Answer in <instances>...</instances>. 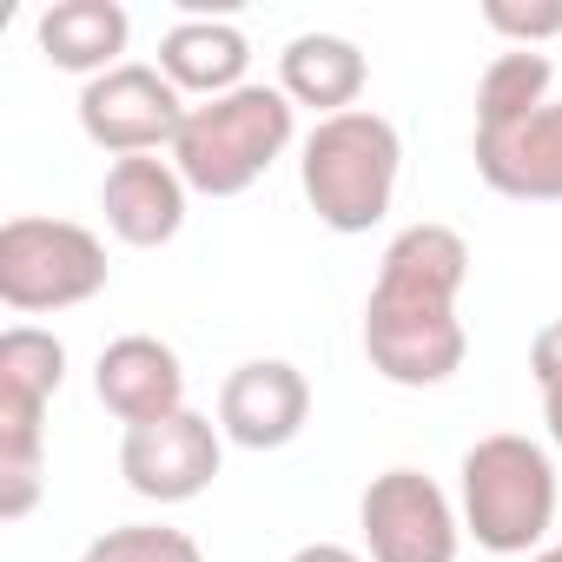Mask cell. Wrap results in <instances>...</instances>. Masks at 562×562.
Masks as SVG:
<instances>
[{
	"label": "cell",
	"instance_id": "6da1fadb",
	"mask_svg": "<svg viewBox=\"0 0 562 562\" xmlns=\"http://www.w3.org/2000/svg\"><path fill=\"white\" fill-rule=\"evenodd\" d=\"M470 278V245L450 225H404L384 258H378V285L364 305V358L384 384L430 391L463 371V318L457 292Z\"/></svg>",
	"mask_w": 562,
	"mask_h": 562
},
{
	"label": "cell",
	"instance_id": "7a4b0ae2",
	"mask_svg": "<svg viewBox=\"0 0 562 562\" xmlns=\"http://www.w3.org/2000/svg\"><path fill=\"white\" fill-rule=\"evenodd\" d=\"M299 133V106L278 93V87H258L245 80L238 93H218V100H199L172 139V166L192 192L205 199H238L245 186H258L271 172V159H285Z\"/></svg>",
	"mask_w": 562,
	"mask_h": 562
},
{
	"label": "cell",
	"instance_id": "3957f363",
	"mask_svg": "<svg viewBox=\"0 0 562 562\" xmlns=\"http://www.w3.org/2000/svg\"><path fill=\"white\" fill-rule=\"evenodd\" d=\"M397 166H404L397 126L371 106H351V113H331L305 133L299 179H305L312 212L331 232H371L397 199Z\"/></svg>",
	"mask_w": 562,
	"mask_h": 562
},
{
	"label": "cell",
	"instance_id": "277c9868",
	"mask_svg": "<svg viewBox=\"0 0 562 562\" xmlns=\"http://www.w3.org/2000/svg\"><path fill=\"white\" fill-rule=\"evenodd\" d=\"M463 529L490 555H536V542L555 522V457L522 437L496 430L463 450Z\"/></svg>",
	"mask_w": 562,
	"mask_h": 562
},
{
	"label": "cell",
	"instance_id": "5b68a950",
	"mask_svg": "<svg viewBox=\"0 0 562 562\" xmlns=\"http://www.w3.org/2000/svg\"><path fill=\"white\" fill-rule=\"evenodd\" d=\"M67 384V345L41 325L0 331V516L21 522L41 503L47 404Z\"/></svg>",
	"mask_w": 562,
	"mask_h": 562
},
{
	"label": "cell",
	"instance_id": "8992f818",
	"mask_svg": "<svg viewBox=\"0 0 562 562\" xmlns=\"http://www.w3.org/2000/svg\"><path fill=\"white\" fill-rule=\"evenodd\" d=\"M106 292V245L74 218H8L0 225V299L14 312H74Z\"/></svg>",
	"mask_w": 562,
	"mask_h": 562
},
{
	"label": "cell",
	"instance_id": "52a82bcc",
	"mask_svg": "<svg viewBox=\"0 0 562 562\" xmlns=\"http://www.w3.org/2000/svg\"><path fill=\"white\" fill-rule=\"evenodd\" d=\"M186 113H192L186 93L159 67H139V60H120L113 74L80 87V133L113 159H139V153H159V146L172 153Z\"/></svg>",
	"mask_w": 562,
	"mask_h": 562
},
{
	"label": "cell",
	"instance_id": "ba28073f",
	"mask_svg": "<svg viewBox=\"0 0 562 562\" xmlns=\"http://www.w3.org/2000/svg\"><path fill=\"white\" fill-rule=\"evenodd\" d=\"M358 522H364L371 562H457V542H463V522H457L450 496L424 470L371 476V490L358 503Z\"/></svg>",
	"mask_w": 562,
	"mask_h": 562
},
{
	"label": "cell",
	"instance_id": "9c48e42d",
	"mask_svg": "<svg viewBox=\"0 0 562 562\" xmlns=\"http://www.w3.org/2000/svg\"><path fill=\"white\" fill-rule=\"evenodd\" d=\"M218 437L225 430L199 411H172L159 424H139L120 437V476L146 503H192L218 476V457H225Z\"/></svg>",
	"mask_w": 562,
	"mask_h": 562
},
{
	"label": "cell",
	"instance_id": "30bf717a",
	"mask_svg": "<svg viewBox=\"0 0 562 562\" xmlns=\"http://www.w3.org/2000/svg\"><path fill=\"white\" fill-rule=\"evenodd\" d=\"M312 417V384L285 358H251L218 391V430L238 450H285Z\"/></svg>",
	"mask_w": 562,
	"mask_h": 562
},
{
	"label": "cell",
	"instance_id": "8fae6325",
	"mask_svg": "<svg viewBox=\"0 0 562 562\" xmlns=\"http://www.w3.org/2000/svg\"><path fill=\"white\" fill-rule=\"evenodd\" d=\"M93 391H100V404H106L126 430H139V424H159V417L186 411V364H179L172 345H159V338H146V331H126V338H113V345L100 351Z\"/></svg>",
	"mask_w": 562,
	"mask_h": 562
},
{
	"label": "cell",
	"instance_id": "7c38bea8",
	"mask_svg": "<svg viewBox=\"0 0 562 562\" xmlns=\"http://www.w3.org/2000/svg\"><path fill=\"white\" fill-rule=\"evenodd\" d=\"M476 172L503 199H562V100L509 126H476Z\"/></svg>",
	"mask_w": 562,
	"mask_h": 562
},
{
	"label": "cell",
	"instance_id": "4fadbf2b",
	"mask_svg": "<svg viewBox=\"0 0 562 562\" xmlns=\"http://www.w3.org/2000/svg\"><path fill=\"white\" fill-rule=\"evenodd\" d=\"M186 192H192V186L179 179V166H172V159L139 153V159H113V166H106L100 212H106L113 238H126V245L153 251V245L179 238V225H186Z\"/></svg>",
	"mask_w": 562,
	"mask_h": 562
},
{
	"label": "cell",
	"instance_id": "5bb4252c",
	"mask_svg": "<svg viewBox=\"0 0 562 562\" xmlns=\"http://www.w3.org/2000/svg\"><path fill=\"white\" fill-rule=\"evenodd\" d=\"M364 80H371L364 47L345 41V34H299L285 54H278V93H285L292 106H312L318 120L351 113Z\"/></svg>",
	"mask_w": 562,
	"mask_h": 562
},
{
	"label": "cell",
	"instance_id": "9a60e30c",
	"mask_svg": "<svg viewBox=\"0 0 562 562\" xmlns=\"http://www.w3.org/2000/svg\"><path fill=\"white\" fill-rule=\"evenodd\" d=\"M245 67H251V41L232 27V21H179L166 27L159 41V74L179 87V93H199V100H218V93H238L245 87Z\"/></svg>",
	"mask_w": 562,
	"mask_h": 562
},
{
	"label": "cell",
	"instance_id": "2e32d148",
	"mask_svg": "<svg viewBox=\"0 0 562 562\" xmlns=\"http://www.w3.org/2000/svg\"><path fill=\"white\" fill-rule=\"evenodd\" d=\"M34 34H41V54H47L54 67L100 80V74L120 67L133 21H126L120 0H54V8L34 21Z\"/></svg>",
	"mask_w": 562,
	"mask_h": 562
},
{
	"label": "cell",
	"instance_id": "e0dca14e",
	"mask_svg": "<svg viewBox=\"0 0 562 562\" xmlns=\"http://www.w3.org/2000/svg\"><path fill=\"white\" fill-rule=\"evenodd\" d=\"M549 80H555L549 54H536V47L496 54V60L483 67V80H476V126H509V120L536 113V106L549 100Z\"/></svg>",
	"mask_w": 562,
	"mask_h": 562
},
{
	"label": "cell",
	"instance_id": "ac0fdd59",
	"mask_svg": "<svg viewBox=\"0 0 562 562\" xmlns=\"http://www.w3.org/2000/svg\"><path fill=\"white\" fill-rule=\"evenodd\" d=\"M80 562H205V549L172 522H120L80 549Z\"/></svg>",
	"mask_w": 562,
	"mask_h": 562
},
{
	"label": "cell",
	"instance_id": "d6986e66",
	"mask_svg": "<svg viewBox=\"0 0 562 562\" xmlns=\"http://www.w3.org/2000/svg\"><path fill=\"white\" fill-rule=\"evenodd\" d=\"M483 21L503 41H516V47H542V41L562 34V0H529V8H516V0H490Z\"/></svg>",
	"mask_w": 562,
	"mask_h": 562
},
{
	"label": "cell",
	"instance_id": "ffe728a7",
	"mask_svg": "<svg viewBox=\"0 0 562 562\" xmlns=\"http://www.w3.org/2000/svg\"><path fill=\"white\" fill-rule=\"evenodd\" d=\"M529 371H536L542 397H562V318L536 331V345H529Z\"/></svg>",
	"mask_w": 562,
	"mask_h": 562
},
{
	"label": "cell",
	"instance_id": "44dd1931",
	"mask_svg": "<svg viewBox=\"0 0 562 562\" xmlns=\"http://www.w3.org/2000/svg\"><path fill=\"white\" fill-rule=\"evenodd\" d=\"M292 562H364V555L345 542H305V549H292Z\"/></svg>",
	"mask_w": 562,
	"mask_h": 562
},
{
	"label": "cell",
	"instance_id": "7402d4cb",
	"mask_svg": "<svg viewBox=\"0 0 562 562\" xmlns=\"http://www.w3.org/2000/svg\"><path fill=\"white\" fill-rule=\"evenodd\" d=\"M542 424H549V443L562 450V397H542Z\"/></svg>",
	"mask_w": 562,
	"mask_h": 562
},
{
	"label": "cell",
	"instance_id": "603a6c76",
	"mask_svg": "<svg viewBox=\"0 0 562 562\" xmlns=\"http://www.w3.org/2000/svg\"><path fill=\"white\" fill-rule=\"evenodd\" d=\"M529 562H555V555H549V549H536V555H529Z\"/></svg>",
	"mask_w": 562,
	"mask_h": 562
},
{
	"label": "cell",
	"instance_id": "cb8c5ba5",
	"mask_svg": "<svg viewBox=\"0 0 562 562\" xmlns=\"http://www.w3.org/2000/svg\"><path fill=\"white\" fill-rule=\"evenodd\" d=\"M549 555H555V562H562V542H555V549H549Z\"/></svg>",
	"mask_w": 562,
	"mask_h": 562
}]
</instances>
